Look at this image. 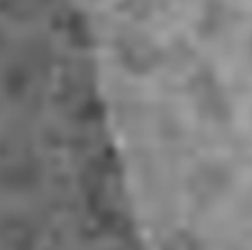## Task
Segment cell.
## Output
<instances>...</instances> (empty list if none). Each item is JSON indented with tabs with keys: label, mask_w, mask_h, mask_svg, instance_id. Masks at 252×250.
<instances>
[{
	"label": "cell",
	"mask_w": 252,
	"mask_h": 250,
	"mask_svg": "<svg viewBox=\"0 0 252 250\" xmlns=\"http://www.w3.org/2000/svg\"><path fill=\"white\" fill-rule=\"evenodd\" d=\"M221 244V242H219ZM223 244H235V242H223ZM201 246H204V244H201ZM206 246H215V244H206ZM182 248H186V246H182ZM188 248H195V246H188ZM173 250H177V248H173Z\"/></svg>",
	"instance_id": "6da1fadb"
}]
</instances>
